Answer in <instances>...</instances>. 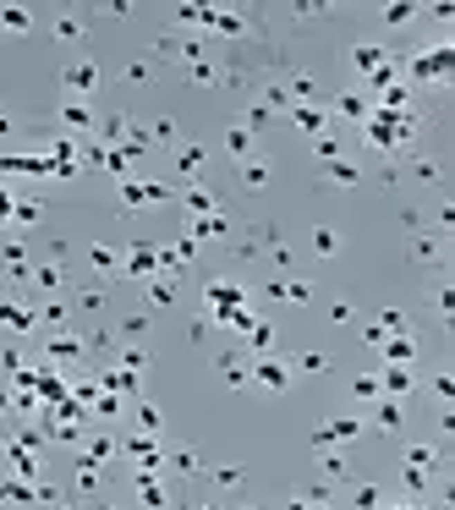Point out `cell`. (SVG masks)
<instances>
[{
    "label": "cell",
    "mask_w": 455,
    "mask_h": 510,
    "mask_svg": "<svg viewBox=\"0 0 455 510\" xmlns=\"http://www.w3.org/2000/svg\"><path fill=\"white\" fill-rule=\"evenodd\" d=\"M6 215H11V198H6V192H0V219H6Z\"/></svg>",
    "instance_id": "obj_3"
},
{
    "label": "cell",
    "mask_w": 455,
    "mask_h": 510,
    "mask_svg": "<svg viewBox=\"0 0 455 510\" xmlns=\"http://www.w3.org/2000/svg\"><path fill=\"white\" fill-rule=\"evenodd\" d=\"M258 379H263L269 390H286V367H280V363H263V367H258Z\"/></svg>",
    "instance_id": "obj_1"
},
{
    "label": "cell",
    "mask_w": 455,
    "mask_h": 510,
    "mask_svg": "<svg viewBox=\"0 0 455 510\" xmlns=\"http://www.w3.org/2000/svg\"><path fill=\"white\" fill-rule=\"evenodd\" d=\"M66 82H72V88H93V66H72Z\"/></svg>",
    "instance_id": "obj_2"
}]
</instances>
